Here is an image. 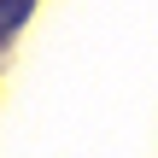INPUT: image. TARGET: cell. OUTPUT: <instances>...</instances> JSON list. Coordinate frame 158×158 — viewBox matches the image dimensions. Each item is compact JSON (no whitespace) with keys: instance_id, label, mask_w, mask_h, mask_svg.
<instances>
[{"instance_id":"6da1fadb","label":"cell","mask_w":158,"mask_h":158,"mask_svg":"<svg viewBox=\"0 0 158 158\" xmlns=\"http://www.w3.org/2000/svg\"><path fill=\"white\" fill-rule=\"evenodd\" d=\"M23 18H29V0H6V35H18Z\"/></svg>"}]
</instances>
